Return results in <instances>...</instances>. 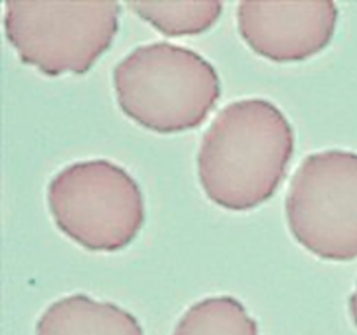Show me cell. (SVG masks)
<instances>
[{
    "label": "cell",
    "instance_id": "cell-4",
    "mask_svg": "<svg viewBox=\"0 0 357 335\" xmlns=\"http://www.w3.org/2000/svg\"><path fill=\"white\" fill-rule=\"evenodd\" d=\"M117 2H6L3 27L21 61L47 75L86 73L114 42Z\"/></svg>",
    "mask_w": 357,
    "mask_h": 335
},
{
    "label": "cell",
    "instance_id": "cell-3",
    "mask_svg": "<svg viewBox=\"0 0 357 335\" xmlns=\"http://www.w3.org/2000/svg\"><path fill=\"white\" fill-rule=\"evenodd\" d=\"M47 202L59 230L91 251L122 250L145 220L139 185L107 159L63 168L49 181Z\"/></svg>",
    "mask_w": 357,
    "mask_h": 335
},
{
    "label": "cell",
    "instance_id": "cell-9",
    "mask_svg": "<svg viewBox=\"0 0 357 335\" xmlns=\"http://www.w3.org/2000/svg\"><path fill=\"white\" fill-rule=\"evenodd\" d=\"M139 17L152 23L160 34H202L215 24L222 14V2H131L128 3Z\"/></svg>",
    "mask_w": 357,
    "mask_h": 335
},
{
    "label": "cell",
    "instance_id": "cell-8",
    "mask_svg": "<svg viewBox=\"0 0 357 335\" xmlns=\"http://www.w3.org/2000/svg\"><path fill=\"white\" fill-rule=\"evenodd\" d=\"M173 335H258V327L237 299L211 297L188 307Z\"/></svg>",
    "mask_w": 357,
    "mask_h": 335
},
{
    "label": "cell",
    "instance_id": "cell-1",
    "mask_svg": "<svg viewBox=\"0 0 357 335\" xmlns=\"http://www.w3.org/2000/svg\"><path fill=\"white\" fill-rule=\"evenodd\" d=\"M295 152L293 126L272 101H234L202 136L197 174L206 195L230 211H248L274 195Z\"/></svg>",
    "mask_w": 357,
    "mask_h": 335
},
{
    "label": "cell",
    "instance_id": "cell-7",
    "mask_svg": "<svg viewBox=\"0 0 357 335\" xmlns=\"http://www.w3.org/2000/svg\"><path fill=\"white\" fill-rule=\"evenodd\" d=\"M37 335H143V330L128 311L79 293L51 304L38 320Z\"/></svg>",
    "mask_w": 357,
    "mask_h": 335
},
{
    "label": "cell",
    "instance_id": "cell-10",
    "mask_svg": "<svg viewBox=\"0 0 357 335\" xmlns=\"http://www.w3.org/2000/svg\"><path fill=\"white\" fill-rule=\"evenodd\" d=\"M349 306H351V314H352V320H354L356 327H357V285L354 293H352L351 300H349Z\"/></svg>",
    "mask_w": 357,
    "mask_h": 335
},
{
    "label": "cell",
    "instance_id": "cell-6",
    "mask_svg": "<svg viewBox=\"0 0 357 335\" xmlns=\"http://www.w3.org/2000/svg\"><path fill=\"white\" fill-rule=\"evenodd\" d=\"M338 7L321 2H241L237 23L246 44L272 61H300L323 51L335 35Z\"/></svg>",
    "mask_w": 357,
    "mask_h": 335
},
{
    "label": "cell",
    "instance_id": "cell-5",
    "mask_svg": "<svg viewBox=\"0 0 357 335\" xmlns=\"http://www.w3.org/2000/svg\"><path fill=\"white\" fill-rule=\"evenodd\" d=\"M293 237L326 260L357 258V154L314 152L295 171L286 195Z\"/></svg>",
    "mask_w": 357,
    "mask_h": 335
},
{
    "label": "cell",
    "instance_id": "cell-2",
    "mask_svg": "<svg viewBox=\"0 0 357 335\" xmlns=\"http://www.w3.org/2000/svg\"><path fill=\"white\" fill-rule=\"evenodd\" d=\"M114 87L122 112L157 133L195 128L220 98L215 66L199 52L169 42L129 52L115 66Z\"/></svg>",
    "mask_w": 357,
    "mask_h": 335
}]
</instances>
